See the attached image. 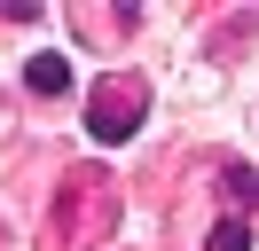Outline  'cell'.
Segmentation results:
<instances>
[{
    "instance_id": "3957f363",
    "label": "cell",
    "mask_w": 259,
    "mask_h": 251,
    "mask_svg": "<svg viewBox=\"0 0 259 251\" xmlns=\"http://www.w3.org/2000/svg\"><path fill=\"white\" fill-rule=\"evenodd\" d=\"M204 251H251V228H243L236 212H228V220H212V235H204Z\"/></svg>"
},
{
    "instance_id": "277c9868",
    "label": "cell",
    "mask_w": 259,
    "mask_h": 251,
    "mask_svg": "<svg viewBox=\"0 0 259 251\" xmlns=\"http://www.w3.org/2000/svg\"><path fill=\"white\" fill-rule=\"evenodd\" d=\"M220 181H228V204H251V196H259V181H251V165H228Z\"/></svg>"
},
{
    "instance_id": "6da1fadb",
    "label": "cell",
    "mask_w": 259,
    "mask_h": 251,
    "mask_svg": "<svg viewBox=\"0 0 259 251\" xmlns=\"http://www.w3.org/2000/svg\"><path fill=\"white\" fill-rule=\"evenodd\" d=\"M134 126H142V87H126V78H110V87L87 102V134L95 141H126Z\"/></svg>"
},
{
    "instance_id": "7a4b0ae2",
    "label": "cell",
    "mask_w": 259,
    "mask_h": 251,
    "mask_svg": "<svg viewBox=\"0 0 259 251\" xmlns=\"http://www.w3.org/2000/svg\"><path fill=\"white\" fill-rule=\"evenodd\" d=\"M24 87H32V94H71V55H55V47L32 55V63H24Z\"/></svg>"
}]
</instances>
